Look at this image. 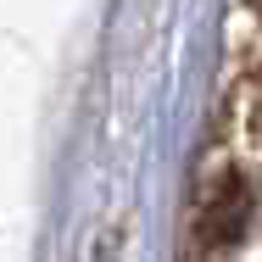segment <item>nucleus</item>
<instances>
[{"label": "nucleus", "mask_w": 262, "mask_h": 262, "mask_svg": "<svg viewBox=\"0 0 262 262\" xmlns=\"http://www.w3.org/2000/svg\"><path fill=\"white\" fill-rule=\"evenodd\" d=\"M246 212H251V195H246L240 173H223V179H217V190L207 195L201 234H207L212 246H229V240H240V229H246Z\"/></svg>", "instance_id": "f257e3e1"}]
</instances>
